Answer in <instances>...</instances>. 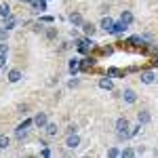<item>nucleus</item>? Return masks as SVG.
<instances>
[{"instance_id":"18","label":"nucleus","mask_w":158,"mask_h":158,"mask_svg":"<svg viewBox=\"0 0 158 158\" xmlns=\"http://www.w3.org/2000/svg\"><path fill=\"white\" fill-rule=\"evenodd\" d=\"M15 137H17V139H25V137H27V129L21 127V124H17V129H15Z\"/></svg>"},{"instance_id":"34","label":"nucleus","mask_w":158,"mask_h":158,"mask_svg":"<svg viewBox=\"0 0 158 158\" xmlns=\"http://www.w3.org/2000/svg\"><path fill=\"white\" fill-rule=\"evenodd\" d=\"M101 53H103V55H112V53H114V49H112V47H103V49H101Z\"/></svg>"},{"instance_id":"19","label":"nucleus","mask_w":158,"mask_h":158,"mask_svg":"<svg viewBox=\"0 0 158 158\" xmlns=\"http://www.w3.org/2000/svg\"><path fill=\"white\" fill-rule=\"evenodd\" d=\"M11 146V137L4 133H0V150H6V148Z\"/></svg>"},{"instance_id":"3","label":"nucleus","mask_w":158,"mask_h":158,"mask_svg":"<svg viewBox=\"0 0 158 158\" xmlns=\"http://www.w3.org/2000/svg\"><path fill=\"white\" fill-rule=\"evenodd\" d=\"M122 99H124V103L133 106L135 101H137V93H135L133 89H124V91H122Z\"/></svg>"},{"instance_id":"1","label":"nucleus","mask_w":158,"mask_h":158,"mask_svg":"<svg viewBox=\"0 0 158 158\" xmlns=\"http://www.w3.org/2000/svg\"><path fill=\"white\" fill-rule=\"evenodd\" d=\"M116 135H118V139H129L131 137V124H129L127 118L116 120Z\"/></svg>"},{"instance_id":"15","label":"nucleus","mask_w":158,"mask_h":158,"mask_svg":"<svg viewBox=\"0 0 158 158\" xmlns=\"http://www.w3.org/2000/svg\"><path fill=\"white\" fill-rule=\"evenodd\" d=\"M120 21H122V23H127V25H131V23L135 21L133 13H131V11H122V13H120Z\"/></svg>"},{"instance_id":"30","label":"nucleus","mask_w":158,"mask_h":158,"mask_svg":"<svg viewBox=\"0 0 158 158\" xmlns=\"http://www.w3.org/2000/svg\"><path fill=\"white\" fill-rule=\"evenodd\" d=\"M139 129H141V124H139V122H137L135 127H131V137H135V135L139 133Z\"/></svg>"},{"instance_id":"31","label":"nucleus","mask_w":158,"mask_h":158,"mask_svg":"<svg viewBox=\"0 0 158 158\" xmlns=\"http://www.w3.org/2000/svg\"><path fill=\"white\" fill-rule=\"evenodd\" d=\"M80 85V80H78V78H76V76H74L72 80H70V82H68V86H70V89H74V86H78Z\"/></svg>"},{"instance_id":"36","label":"nucleus","mask_w":158,"mask_h":158,"mask_svg":"<svg viewBox=\"0 0 158 158\" xmlns=\"http://www.w3.org/2000/svg\"><path fill=\"white\" fill-rule=\"evenodd\" d=\"M152 65H158V57H154V59H152Z\"/></svg>"},{"instance_id":"25","label":"nucleus","mask_w":158,"mask_h":158,"mask_svg":"<svg viewBox=\"0 0 158 158\" xmlns=\"http://www.w3.org/2000/svg\"><path fill=\"white\" fill-rule=\"evenodd\" d=\"M9 32H11V30H9V27H4V25H2V27H0V42H4V40H6V38H9Z\"/></svg>"},{"instance_id":"24","label":"nucleus","mask_w":158,"mask_h":158,"mask_svg":"<svg viewBox=\"0 0 158 158\" xmlns=\"http://www.w3.org/2000/svg\"><path fill=\"white\" fill-rule=\"evenodd\" d=\"M15 25H17V19H15V17H6V21H4V27H9V30H13V27H15Z\"/></svg>"},{"instance_id":"6","label":"nucleus","mask_w":158,"mask_h":158,"mask_svg":"<svg viewBox=\"0 0 158 158\" xmlns=\"http://www.w3.org/2000/svg\"><path fill=\"white\" fill-rule=\"evenodd\" d=\"M139 80H141L143 85H152V82H156V74L152 72V70H146V72H141Z\"/></svg>"},{"instance_id":"12","label":"nucleus","mask_w":158,"mask_h":158,"mask_svg":"<svg viewBox=\"0 0 158 158\" xmlns=\"http://www.w3.org/2000/svg\"><path fill=\"white\" fill-rule=\"evenodd\" d=\"M70 21H72L74 27H82V23H85V19H82L80 13H72V15H70Z\"/></svg>"},{"instance_id":"4","label":"nucleus","mask_w":158,"mask_h":158,"mask_svg":"<svg viewBox=\"0 0 158 158\" xmlns=\"http://www.w3.org/2000/svg\"><path fill=\"white\" fill-rule=\"evenodd\" d=\"M65 146H68V150H76V148L80 146V137L76 133H70L68 139H65Z\"/></svg>"},{"instance_id":"2","label":"nucleus","mask_w":158,"mask_h":158,"mask_svg":"<svg viewBox=\"0 0 158 158\" xmlns=\"http://www.w3.org/2000/svg\"><path fill=\"white\" fill-rule=\"evenodd\" d=\"M76 47H78V51H80V53H86V51H91L93 47H95V42L91 40V36H85V38L78 36V40H76Z\"/></svg>"},{"instance_id":"33","label":"nucleus","mask_w":158,"mask_h":158,"mask_svg":"<svg viewBox=\"0 0 158 158\" xmlns=\"http://www.w3.org/2000/svg\"><path fill=\"white\" fill-rule=\"evenodd\" d=\"M65 133H68V135L76 133V124H68V127H65Z\"/></svg>"},{"instance_id":"22","label":"nucleus","mask_w":158,"mask_h":158,"mask_svg":"<svg viewBox=\"0 0 158 158\" xmlns=\"http://www.w3.org/2000/svg\"><path fill=\"white\" fill-rule=\"evenodd\" d=\"M0 17H11V6L9 4H0Z\"/></svg>"},{"instance_id":"26","label":"nucleus","mask_w":158,"mask_h":158,"mask_svg":"<svg viewBox=\"0 0 158 158\" xmlns=\"http://www.w3.org/2000/svg\"><path fill=\"white\" fill-rule=\"evenodd\" d=\"M108 156L110 158H118V156H120V150H118V148H110V150H108Z\"/></svg>"},{"instance_id":"10","label":"nucleus","mask_w":158,"mask_h":158,"mask_svg":"<svg viewBox=\"0 0 158 158\" xmlns=\"http://www.w3.org/2000/svg\"><path fill=\"white\" fill-rule=\"evenodd\" d=\"M99 27H101V30H103V32H112V27H114V19H112V17H103V19H101V23H99Z\"/></svg>"},{"instance_id":"11","label":"nucleus","mask_w":158,"mask_h":158,"mask_svg":"<svg viewBox=\"0 0 158 158\" xmlns=\"http://www.w3.org/2000/svg\"><path fill=\"white\" fill-rule=\"evenodd\" d=\"M82 30H85V34L86 36H95V32H97V25L95 23H91V21H85V23H82Z\"/></svg>"},{"instance_id":"17","label":"nucleus","mask_w":158,"mask_h":158,"mask_svg":"<svg viewBox=\"0 0 158 158\" xmlns=\"http://www.w3.org/2000/svg\"><path fill=\"white\" fill-rule=\"evenodd\" d=\"M68 68H70V72H72V74L80 72V59H78V57H74V59H70V63H68Z\"/></svg>"},{"instance_id":"32","label":"nucleus","mask_w":158,"mask_h":158,"mask_svg":"<svg viewBox=\"0 0 158 158\" xmlns=\"http://www.w3.org/2000/svg\"><path fill=\"white\" fill-rule=\"evenodd\" d=\"M6 68V55H0V70Z\"/></svg>"},{"instance_id":"35","label":"nucleus","mask_w":158,"mask_h":158,"mask_svg":"<svg viewBox=\"0 0 158 158\" xmlns=\"http://www.w3.org/2000/svg\"><path fill=\"white\" fill-rule=\"evenodd\" d=\"M42 156H51V150L47 146H44V150H42Z\"/></svg>"},{"instance_id":"28","label":"nucleus","mask_w":158,"mask_h":158,"mask_svg":"<svg viewBox=\"0 0 158 158\" xmlns=\"http://www.w3.org/2000/svg\"><path fill=\"white\" fill-rule=\"evenodd\" d=\"M0 55H9V44L6 42H0Z\"/></svg>"},{"instance_id":"23","label":"nucleus","mask_w":158,"mask_h":158,"mask_svg":"<svg viewBox=\"0 0 158 158\" xmlns=\"http://www.w3.org/2000/svg\"><path fill=\"white\" fill-rule=\"evenodd\" d=\"M44 36L49 38V40L57 38V27H47V30H44Z\"/></svg>"},{"instance_id":"16","label":"nucleus","mask_w":158,"mask_h":158,"mask_svg":"<svg viewBox=\"0 0 158 158\" xmlns=\"http://www.w3.org/2000/svg\"><path fill=\"white\" fill-rule=\"evenodd\" d=\"M57 131H59V127H57L55 122H49V124L44 127V133L49 135V137H55V135H57Z\"/></svg>"},{"instance_id":"27","label":"nucleus","mask_w":158,"mask_h":158,"mask_svg":"<svg viewBox=\"0 0 158 158\" xmlns=\"http://www.w3.org/2000/svg\"><path fill=\"white\" fill-rule=\"evenodd\" d=\"M122 74L124 72H122V70H116V68H110L108 70V76H122Z\"/></svg>"},{"instance_id":"13","label":"nucleus","mask_w":158,"mask_h":158,"mask_svg":"<svg viewBox=\"0 0 158 158\" xmlns=\"http://www.w3.org/2000/svg\"><path fill=\"white\" fill-rule=\"evenodd\" d=\"M127 44H131V47H143L146 44V38L143 36H131L127 40Z\"/></svg>"},{"instance_id":"9","label":"nucleus","mask_w":158,"mask_h":158,"mask_svg":"<svg viewBox=\"0 0 158 158\" xmlns=\"http://www.w3.org/2000/svg\"><path fill=\"white\" fill-rule=\"evenodd\" d=\"M137 122H139V124H150V122H152V116H150V112H146V110L137 112Z\"/></svg>"},{"instance_id":"8","label":"nucleus","mask_w":158,"mask_h":158,"mask_svg":"<svg viewBox=\"0 0 158 158\" xmlns=\"http://www.w3.org/2000/svg\"><path fill=\"white\" fill-rule=\"evenodd\" d=\"M99 89H103V91H114V82H112V78H110L108 74H106L103 78H99Z\"/></svg>"},{"instance_id":"14","label":"nucleus","mask_w":158,"mask_h":158,"mask_svg":"<svg viewBox=\"0 0 158 158\" xmlns=\"http://www.w3.org/2000/svg\"><path fill=\"white\" fill-rule=\"evenodd\" d=\"M21 78H23V76H21V72H19V70H11V72L6 74V80H9V82H13V85H15V82H19Z\"/></svg>"},{"instance_id":"7","label":"nucleus","mask_w":158,"mask_h":158,"mask_svg":"<svg viewBox=\"0 0 158 158\" xmlns=\"http://www.w3.org/2000/svg\"><path fill=\"white\" fill-rule=\"evenodd\" d=\"M34 124H36L38 129H44V127L49 124V118H47V114H44V112H38L36 116H34Z\"/></svg>"},{"instance_id":"38","label":"nucleus","mask_w":158,"mask_h":158,"mask_svg":"<svg viewBox=\"0 0 158 158\" xmlns=\"http://www.w3.org/2000/svg\"><path fill=\"white\" fill-rule=\"evenodd\" d=\"M154 154H156V156H158V148H156V152H154Z\"/></svg>"},{"instance_id":"21","label":"nucleus","mask_w":158,"mask_h":158,"mask_svg":"<svg viewBox=\"0 0 158 158\" xmlns=\"http://www.w3.org/2000/svg\"><path fill=\"white\" fill-rule=\"evenodd\" d=\"M120 156L124 158H131V156H137V150H133V148H124V150H120Z\"/></svg>"},{"instance_id":"29","label":"nucleus","mask_w":158,"mask_h":158,"mask_svg":"<svg viewBox=\"0 0 158 158\" xmlns=\"http://www.w3.org/2000/svg\"><path fill=\"white\" fill-rule=\"evenodd\" d=\"M55 19L51 17V15H44V17H40V23H53Z\"/></svg>"},{"instance_id":"20","label":"nucleus","mask_w":158,"mask_h":158,"mask_svg":"<svg viewBox=\"0 0 158 158\" xmlns=\"http://www.w3.org/2000/svg\"><path fill=\"white\" fill-rule=\"evenodd\" d=\"M93 65H95V59H91V57L80 59V70H89V68H93Z\"/></svg>"},{"instance_id":"5","label":"nucleus","mask_w":158,"mask_h":158,"mask_svg":"<svg viewBox=\"0 0 158 158\" xmlns=\"http://www.w3.org/2000/svg\"><path fill=\"white\" fill-rule=\"evenodd\" d=\"M127 30H129V25H127V23H122V21H114V27H112L110 34H114V36H122Z\"/></svg>"},{"instance_id":"37","label":"nucleus","mask_w":158,"mask_h":158,"mask_svg":"<svg viewBox=\"0 0 158 158\" xmlns=\"http://www.w3.org/2000/svg\"><path fill=\"white\" fill-rule=\"evenodd\" d=\"M21 2H27V4H30V2H32V0H21Z\"/></svg>"}]
</instances>
